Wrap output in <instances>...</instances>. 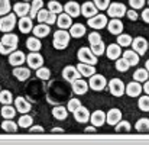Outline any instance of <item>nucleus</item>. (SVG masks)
<instances>
[{
    "instance_id": "obj_1",
    "label": "nucleus",
    "mask_w": 149,
    "mask_h": 145,
    "mask_svg": "<svg viewBox=\"0 0 149 145\" xmlns=\"http://www.w3.org/2000/svg\"><path fill=\"white\" fill-rule=\"evenodd\" d=\"M17 44H19L17 35H15V34H12V32L4 34L3 38L0 39V54H1V55H9V54H12L13 51H16Z\"/></svg>"
},
{
    "instance_id": "obj_2",
    "label": "nucleus",
    "mask_w": 149,
    "mask_h": 145,
    "mask_svg": "<svg viewBox=\"0 0 149 145\" xmlns=\"http://www.w3.org/2000/svg\"><path fill=\"white\" fill-rule=\"evenodd\" d=\"M70 39H71V35H70L68 31H65V29H58V31H55V34H54L52 44H54L55 49H64L68 47Z\"/></svg>"
},
{
    "instance_id": "obj_3",
    "label": "nucleus",
    "mask_w": 149,
    "mask_h": 145,
    "mask_svg": "<svg viewBox=\"0 0 149 145\" xmlns=\"http://www.w3.org/2000/svg\"><path fill=\"white\" fill-rule=\"evenodd\" d=\"M77 57H78V61L83 62V64H90V65H96L97 64V57L91 52V49L88 47H81L77 52Z\"/></svg>"
},
{
    "instance_id": "obj_4",
    "label": "nucleus",
    "mask_w": 149,
    "mask_h": 145,
    "mask_svg": "<svg viewBox=\"0 0 149 145\" xmlns=\"http://www.w3.org/2000/svg\"><path fill=\"white\" fill-rule=\"evenodd\" d=\"M126 6L123 4V3H119V1H113V3H110L109 4V7H107V15H109V18H111V19H120V18H123L125 15H126Z\"/></svg>"
},
{
    "instance_id": "obj_5",
    "label": "nucleus",
    "mask_w": 149,
    "mask_h": 145,
    "mask_svg": "<svg viewBox=\"0 0 149 145\" xmlns=\"http://www.w3.org/2000/svg\"><path fill=\"white\" fill-rule=\"evenodd\" d=\"M16 15L15 13H9V15H4L0 18V31L3 34H9L15 29L16 26Z\"/></svg>"
},
{
    "instance_id": "obj_6",
    "label": "nucleus",
    "mask_w": 149,
    "mask_h": 145,
    "mask_svg": "<svg viewBox=\"0 0 149 145\" xmlns=\"http://www.w3.org/2000/svg\"><path fill=\"white\" fill-rule=\"evenodd\" d=\"M88 83V87L91 89V90H94V92H101V90H104L106 89V86H107V80H106V77L104 76H101V74H94V76H91L90 77V81H87Z\"/></svg>"
},
{
    "instance_id": "obj_7",
    "label": "nucleus",
    "mask_w": 149,
    "mask_h": 145,
    "mask_svg": "<svg viewBox=\"0 0 149 145\" xmlns=\"http://www.w3.org/2000/svg\"><path fill=\"white\" fill-rule=\"evenodd\" d=\"M26 64L29 65V68L38 70V68L44 67V57L39 52H29L26 55Z\"/></svg>"
},
{
    "instance_id": "obj_8",
    "label": "nucleus",
    "mask_w": 149,
    "mask_h": 145,
    "mask_svg": "<svg viewBox=\"0 0 149 145\" xmlns=\"http://www.w3.org/2000/svg\"><path fill=\"white\" fill-rule=\"evenodd\" d=\"M107 86H109V90H110V93L113 96L120 97L125 95V83L120 78H111L107 83Z\"/></svg>"
},
{
    "instance_id": "obj_9",
    "label": "nucleus",
    "mask_w": 149,
    "mask_h": 145,
    "mask_svg": "<svg viewBox=\"0 0 149 145\" xmlns=\"http://www.w3.org/2000/svg\"><path fill=\"white\" fill-rule=\"evenodd\" d=\"M107 22H109V19L103 13H97L96 16L87 19V25L93 29H103L104 26H107Z\"/></svg>"
},
{
    "instance_id": "obj_10",
    "label": "nucleus",
    "mask_w": 149,
    "mask_h": 145,
    "mask_svg": "<svg viewBox=\"0 0 149 145\" xmlns=\"http://www.w3.org/2000/svg\"><path fill=\"white\" fill-rule=\"evenodd\" d=\"M132 48L138 55H143L148 49V41L143 36H136L132 41Z\"/></svg>"
},
{
    "instance_id": "obj_11",
    "label": "nucleus",
    "mask_w": 149,
    "mask_h": 145,
    "mask_svg": "<svg viewBox=\"0 0 149 145\" xmlns=\"http://www.w3.org/2000/svg\"><path fill=\"white\" fill-rule=\"evenodd\" d=\"M64 13H67L71 18H78L81 15V4H78L74 0L67 1V4L64 6Z\"/></svg>"
},
{
    "instance_id": "obj_12",
    "label": "nucleus",
    "mask_w": 149,
    "mask_h": 145,
    "mask_svg": "<svg viewBox=\"0 0 149 145\" xmlns=\"http://www.w3.org/2000/svg\"><path fill=\"white\" fill-rule=\"evenodd\" d=\"M62 77H64V80H67V81L72 83V81L78 80L81 76H80V73H78L77 67L67 65V67H64V68H62Z\"/></svg>"
},
{
    "instance_id": "obj_13",
    "label": "nucleus",
    "mask_w": 149,
    "mask_h": 145,
    "mask_svg": "<svg viewBox=\"0 0 149 145\" xmlns=\"http://www.w3.org/2000/svg\"><path fill=\"white\" fill-rule=\"evenodd\" d=\"M26 61V55L22 51H13L12 54H9V64L12 67H20L22 64H25Z\"/></svg>"
},
{
    "instance_id": "obj_14",
    "label": "nucleus",
    "mask_w": 149,
    "mask_h": 145,
    "mask_svg": "<svg viewBox=\"0 0 149 145\" xmlns=\"http://www.w3.org/2000/svg\"><path fill=\"white\" fill-rule=\"evenodd\" d=\"M71 87H72V92L77 95V96H83V95H86L87 92H88V83L86 81V80H83V78H78V80H75V81H72L71 83Z\"/></svg>"
},
{
    "instance_id": "obj_15",
    "label": "nucleus",
    "mask_w": 149,
    "mask_h": 145,
    "mask_svg": "<svg viewBox=\"0 0 149 145\" xmlns=\"http://www.w3.org/2000/svg\"><path fill=\"white\" fill-rule=\"evenodd\" d=\"M142 92H143V90H142V84L138 83V81H130V83H127L126 87H125V93L129 97H139Z\"/></svg>"
},
{
    "instance_id": "obj_16",
    "label": "nucleus",
    "mask_w": 149,
    "mask_h": 145,
    "mask_svg": "<svg viewBox=\"0 0 149 145\" xmlns=\"http://www.w3.org/2000/svg\"><path fill=\"white\" fill-rule=\"evenodd\" d=\"M72 115H74V119L78 122V123H86V122H88L90 120V110L86 107V106H80L75 112H72Z\"/></svg>"
},
{
    "instance_id": "obj_17",
    "label": "nucleus",
    "mask_w": 149,
    "mask_h": 145,
    "mask_svg": "<svg viewBox=\"0 0 149 145\" xmlns=\"http://www.w3.org/2000/svg\"><path fill=\"white\" fill-rule=\"evenodd\" d=\"M122 120V112L117 109V107H113L110 109L107 113H106V122L111 126H116L119 122Z\"/></svg>"
},
{
    "instance_id": "obj_18",
    "label": "nucleus",
    "mask_w": 149,
    "mask_h": 145,
    "mask_svg": "<svg viewBox=\"0 0 149 145\" xmlns=\"http://www.w3.org/2000/svg\"><path fill=\"white\" fill-rule=\"evenodd\" d=\"M90 123L94 126V128H100L106 123V113L103 110H94L91 115H90Z\"/></svg>"
},
{
    "instance_id": "obj_19",
    "label": "nucleus",
    "mask_w": 149,
    "mask_h": 145,
    "mask_svg": "<svg viewBox=\"0 0 149 145\" xmlns=\"http://www.w3.org/2000/svg\"><path fill=\"white\" fill-rule=\"evenodd\" d=\"M15 109H16V112L25 115V113H28L31 110V103L23 96H17L15 99Z\"/></svg>"
},
{
    "instance_id": "obj_20",
    "label": "nucleus",
    "mask_w": 149,
    "mask_h": 145,
    "mask_svg": "<svg viewBox=\"0 0 149 145\" xmlns=\"http://www.w3.org/2000/svg\"><path fill=\"white\" fill-rule=\"evenodd\" d=\"M97 12H99V9L94 6L93 1H84V3L81 4V15H83L84 18H87V19L96 16Z\"/></svg>"
},
{
    "instance_id": "obj_21",
    "label": "nucleus",
    "mask_w": 149,
    "mask_h": 145,
    "mask_svg": "<svg viewBox=\"0 0 149 145\" xmlns=\"http://www.w3.org/2000/svg\"><path fill=\"white\" fill-rule=\"evenodd\" d=\"M106 55H107V58L109 60H119L120 57H122V47H119L117 44H110V45H107L106 47V52H104Z\"/></svg>"
},
{
    "instance_id": "obj_22",
    "label": "nucleus",
    "mask_w": 149,
    "mask_h": 145,
    "mask_svg": "<svg viewBox=\"0 0 149 145\" xmlns=\"http://www.w3.org/2000/svg\"><path fill=\"white\" fill-rule=\"evenodd\" d=\"M56 25H58V28L59 29H70L71 28V25H72V18L71 16H68L67 13H59L58 16H56Z\"/></svg>"
},
{
    "instance_id": "obj_23",
    "label": "nucleus",
    "mask_w": 149,
    "mask_h": 145,
    "mask_svg": "<svg viewBox=\"0 0 149 145\" xmlns=\"http://www.w3.org/2000/svg\"><path fill=\"white\" fill-rule=\"evenodd\" d=\"M107 29L113 35H120L123 34V23L120 19H111L107 22Z\"/></svg>"
},
{
    "instance_id": "obj_24",
    "label": "nucleus",
    "mask_w": 149,
    "mask_h": 145,
    "mask_svg": "<svg viewBox=\"0 0 149 145\" xmlns=\"http://www.w3.org/2000/svg\"><path fill=\"white\" fill-rule=\"evenodd\" d=\"M13 76L16 80L19 81H26L29 77H31V68H26V67H15L13 68Z\"/></svg>"
},
{
    "instance_id": "obj_25",
    "label": "nucleus",
    "mask_w": 149,
    "mask_h": 145,
    "mask_svg": "<svg viewBox=\"0 0 149 145\" xmlns=\"http://www.w3.org/2000/svg\"><path fill=\"white\" fill-rule=\"evenodd\" d=\"M32 32H33V35L36 38H45V36L49 35L51 28H49V25H47V23H38L36 26H33Z\"/></svg>"
},
{
    "instance_id": "obj_26",
    "label": "nucleus",
    "mask_w": 149,
    "mask_h": 145,
    "mask_svg": "<svg viewBox=\"0 0 149 145\" xmlns=\"http://www.w3.org/2000/svg\"><path fill=\"white\" fill-rule=\"evenodd\" d=\"M13 10H15V15H16V16L23 18V16H26V15L29 13L31 4H29L28 1H19V3H16V4L13 6Z\"/></svg>"
},
{
    "instance_id": "obj_27",
    "label": "nucleus",
    "mask_w": 149,
    "mask_h": 145,
    "mask_svg": "<svg viewBox=\"0 0 149 145\" xmlns=\"http://www.w3.org/2000/svg\"><path fill=\"white\" fill-rule=\"evenodd\" d=\"M17 26H19V29H20V32H22V34H29V32H32V29H33L32 19H31V18H28V16L20 18V20L17 22Z\"/></svg>"
},
{
    "instance_id": "obj_28",
    "label": "nucleus",
    "mask_w": 149,
    "mask_h": 145,
    "mask_svg": "<svg viewBox=\"0 0 149 145\" xmlns=\"http://www.w3.org/2000/svg\"><path fill=\"white\" fill-rule=\"evenodd\" d=\"M77 70H78L80 76L88 77V78L96 74V67H94V65H90V64H83V62H80V64L77 65Z\"/></svg>"
},
{
    "instance_id": "obj_29",
    "label": "nucleus",
    "mask_w": 149,
    "mask_h": 145,
    "mask_svg": "<svg viewBox=\"0 0 149 145\" xmlns=\"http://www.w3.org/2000/svg\"><path fill=\"white\" fill-rule=\"evenodd\" d=\"M122 57L127 61V64H129L130 67L139 64V55H138L133 49H126L125 52H122Z\"/></svg>"
},
{
    "instance_id": "obj_30",
    "label": "nucleus",
    "mask_w": 149,
    "mask_h": 145,
    "mask_svg": "<svg viewBox=\"0 0 149 145\" xmlns=\"http://www.w3.org/2000/svg\"><path fill=\"white\" fill-rule=\"evenodd\" d=\"M86 26L83 23H72L71 28H70V35L72 38H81L86 35Z\"/></svg>"
},
{
    "instance_id": "obj_31",
    "label": "nucleus",
    "mask_w": 149,
    "mask_h": 145,
    "mask_svg": "<svg viewBox=\"0 0 149 145\" xmlns=\"http://www.w3.org/2000/svg\"><path fill=\"white\" fill-rule=\"evenodd\" d=\"M26 48L29 49L31 52H38L39 49L42 48V42L36 36H29L26 39Z\"/></svg>"
},
{
    "instance_id": "obj_32",
    "label": "nucleus",
    "mask_w": 149,
    "mask_h": 145,
    "mask_svg": "<svg viewBox=\"0 0 149 145\" xmlns=\"http://www.w3.org/2000/svg\"><path fill=\"white\" fill-rule=\"evenodd\" d=\"M52 116L56 120H65L68 118V110H67L65 106H55L52 109Z\"/></svg>"
},
{
    "instance_id": "obj_33",
    "label": "nucleus",
    "mask_w": 149,
    "mask_h": 145,
    "mask_svg": "<svg viewBox=\"0 0 149 145\" xmlns=\"http://www.w3.org/2000/svg\"><path fill=\"white\" fill-rule=\"evenodd\" d=\"M17 128H19L17 126V122H13L12 119H4L1 122V129L4 132H7V134H16Z\"/></svg>"
},
{
    "instance_id": "obj_34",
    "label": "nucleus",
    "mask_w": 149,
    "mask_h": 145,
    "mask_svg": "<svg viewBox=\"0 0 149 145\" xmlns=\"http://www.w3.org/2000/svg\"><path fill=\"white\" fill-rule=\"evenodd\" d=\"M135 129H136V132H139V134H148L149 132V119L148 118H141V119L136 122Z\"/></svg>"
},
{
    "instance_id": "obj_35",
    "label": "nucleus",
    "mask_w": 149,
    "mask_h": 145,
    "mask_svg": "<svg viewBox=\"0 0 149 145\" xmlns=\"http://www.w3.org/2000/svg\"><path fill=\"white\" fill-rule=\"evenodd\" d=\"M149 80V73L145 68H138L135 73H133V81H138V83H145Z\"/></svg>"
},
{
    "instance_id": "obj_36",
    "label": "nucleus",
    "mask_w": 149,
    "mask_h": 145,
    "mask_svg": "<svg viewBox=\"0 0 149 145\" xmlns=\"http://www.w3.org/2000/svg\"><path fill=\"white\" fill-rule=\"evenodd\" d=\"M44 9V0H32V4H31V10H29V18L33 19L36 18L38 12Z\"/></svg>"
},
{
    "instance_id": "obj_37",
    "label": "nucleus",
    "mask_w": 149,
    "mask_h": 145,
    "mask_svg": "<svg viewBox=\"0 0 149 145\" xmlns=\"http://www.w3.org/2000/svg\"><path fill=\"white\" fill-rule=\"evenodd\" d=\"M32 123H33V118H32L31 115H28V113L22 115V116L19 118V120H17V126H20V128H23V129L31 128Z\"/></svg>"
},
{
    "instance_id": "obj_38",
    "label": "nucleus",
    "mask_w": 149,
    "mask_h": 145,
    "mask_svg": "<svg viewBox=\"0 0 149 145\" xmlns=\"http://www.w3.org/2000/svg\"><path fill=\"white\" fill-rule=\"evenodd\" d=\"M48 10L51 13H55L58 16L59 13L64 12V6L59 1H56V0H51V1H48Z\"/></svg>"
},
{
    "instance_id": "obj_39",
    "label": "nucleus",
    "mask_w": 149,
    "mask_h": 145,
    "mask_svg": "<svg viewBox=\"0 0 149 145\" xmlns=\"http://www.w3.org/2000/svg\"><path fill=\"white\" fill-rule=\"evenodd\" d=\"M132 41H133V38L129 34L117 35V45L119 47H129V45H132Z\"/></svg>"
},
{
    "instance_id": "obj_40",
    "label": "nucleus",
    "mask_w": 149,
    "mask_h": 145,
    "mask_svg": "<svg viewBox=\"0 0 149 145\" xmlns=\"http://www.w3.org/2000/svg\"><path fill=\"white\" fill-rule=\"evenodd\" d=\"M0 113H1L3 119H13L15 115H16V109H15L13 106L7 104V106H3V107H1Z\"/></svg>"
},
{
    "instance_id": "obj_41",
    "label": "nucleus",
    "mask_w": 149,
    "mask_h": 145,
    "mask_svg": "<svg viewBox=\"0 0 149 145\" xmlns=\"http://www.w3.org/2000/svg\"><path fill=\"white\" fill-rule=\"evenodd\" d=\"M13 100H15V99H13L12 92H9V90H1V92H0V103H1L3 106L12 104Z\"/></svg>"
},
{
    "instance_id": "obj_42",
    "label": "nucleus",
    "mask_w": 149,
    "mask_h": 145,
    "mask_svg": "<svg viewBox=\"0 0 149 145\" xmlns=\"http://www.w3.org/2000/svg\"><path fill=\"white\" fill-rule=\"evenodd\" d=\"M130 129H132V125L127 120H120L116 125V132L117 134H127V132H130Z\"/></svg>"
},
{
    "instance_id": "obj_43",
    "label": "nucleus",
    "mask_w": 149,
    "mask_h": 145,
    "mask_svg": "<svg viewBox=\"0 0 149 145\" xmlns=\"http://www.w3.org/2000/svg\"><path fill=\"white\" fill-rule=\"evenodd\" d=\"M90 49H91V52H93L96 57H100V55H103V54L106 52V45H104L103 41H100V42H97V44L90 45Z\"/></svg>"
},
{
    "instance_id": "obj_44",
    "label": "nucleus",
    "mask_w": 149,
    "mask_h": 145,
    "mask_svg": "<svg viewBox=\"0 0 149 145\" xmlns=\"http://www.w3.org/2000/svg\"><path fill=\"white\" fill-rule=\"evenodd\" d=\"M114 67H116V70H117V71H120V73H126V71L130 68V65L127 64V61H126L123 57H120L119 60H116Z\"/></svg>"
},
{
    "instance_id": "obj_45",
    "label": "nucleus",
    "mask_w": 149,
    "mask_h": 145,
    "mask_svg": "<svg viewBox=\"0 0 149 145\" xmlns=\"http://www.w3.org/2000/svg\"><path fill=\"white\" fill-rule=\"evenodd\" d=\"M36 77L39 78V80H49L51 78V70L48 67H41V68H38L36 70Z\"/></svg>"
},
{
    "instance_id": "obj_46",
    "label": "nucleus",
    "mask_w": 149,
    "mask_h": 145,
    "mask_svg": "<svg viewBox=\"0 0 149 145\" xmlns=\"http://www.w3.org/2000/svg\"><path fill=\"white\" fill-rule=\"evenodd\" d=\"M138 106L142 112H149V96L145 95V96H139V100H138Z\"/></svg>"
},
{
    "instance_id": "obj_47",
    "label": "nucleus",
    "mask_w": 149,
    "mask_h": 145,
    "mask_svg": "<svg viewBox=\"0 0 149 145\" xmlns=\"http://www.w3.org/2000/svg\"><path fill=\"white\" fill-rule=\"evenodd\" d=\"M10 9H12L10 0H0V16L9 15L10 13Z\"/></svg>"
},
{
    "instance_id": "obj_48",
    "label": "nucleus",
    "mask_w": 149,
    "mask_h": 145,
    "mask_svg": "<svg viewBox=\"0 0 149 145\" xmlns=\"http://www.w3.org/2000/svg\"><path fill=\"white\" fill-rule=\"evenodd\" d=\"M80 106H81L80 99H70V102L67 103V110L68 112H75Z\"/></svg>"
},
{
    "instance_id": "obj_49",
    "label": "nucleus",
    "mask_w": 149,
    "mask_h": 145,
    "mask_svg": "<svg viewBox=\"0 0 149 145\" xmlns=\"http://www.w3.org/2000/svg\"><path fill=\"white\" fill-rule=\"evenodd\" d=\"M48 16H49V10L48 9H41L38 12V15H36V19L39 20V23H45L47 19H48Z\"/></svg>"
},
{
    "instance_id": "obj_50",
    "label": "nucleus",
    "mask_w": 149,
    "mask_h": 145,
    "mask_svg": "<svg viewBox=\"0 0 149 145\" xmlns=\"http://www.w3.org/2000/svg\"><path fill=\"white\" fill-rule=\"evenodd\" d=\"M93 3L99 10H107V7L110 4V0H93Z\"/></svg>"
},
{
    "instance_id": "obj_51",
    "label": "nucleus",
    "mask_w": 149,
    "mask_h": 145,
    "mask_svg": "<svg viewBox=\"0 0 149 145\" xmlns=\"http://www.w3.org/2000/svg\"><path fill=\"white\" fill-rule=\"evenodd\" d=\"M88 41H90V45H93V44H97L101 41V35H100L97 31H94V32H90L88 34Z\"/></svg>"
},
{
    "instance_id": "obj_52",
    "label": "nucleus",
    "mask_w": 149,
    "mask_h": 145,
    "mask_svg": "<svg viewBox=\"0 0 149 145\" xmlns=\"http://www.w3.org/2000/svg\"><path fill=\"white\" fill-rule=\"evenodd\" d=\"M129 6H132L133 10L143 9V6H145V0H129Z\"/></svg>"
},
{
    "instance_id": "obj_53",
    "label": "nucleus",
    "mask_w": 149,
    "mask_h": 145,
    "mask_svg": "<svg viewBox=\"0 0 149 145\" xmlns=\"http://www.w3.org/2000/svg\"><path fill=\"white\" fill-rule=\"evenodd\" d=\"M126 16H127L130 20H136V19L139 18V15H138V10H133V9H130V10H126Z\"/></svg>"
},
{
    "instance_id": "obj_54",
    "label": "nucleus",
    "mask_w": 149,
    "mask_h": 145,
    "mask_svg": "<svg viewBox=\"0 0 149 145\" xmlns=\"http://www.w3.org/2000/svg\"><path fill=\"white\" fill-rule=\"evenodd\" d=\"M29 131H31V134H44L45 132V129L42 126H31Z\"/></svg>"
},
{
    "instance_id": "obj_55",
    "label": "nucleus",
    "mask_w": 149,
    "mask_h": 145,
    "mask_svg": "<svg viewBox=\"0 0 149 145\" xmlns=\"http://www.w3.org/2000/svg\"><path fill=\"white\" fill-rule=\"evenodd\" d=\"M142 19H143L145 23H149V7L148 9H143V12H142Z\"/></svg>"
},
{
    "instance_id": "obj_56",
    "label": "nucleus",
    "mask_w": 149,
    "mask_h": 145,
    "mask_svg": "<svg viewBox=\"0 0 149 145\" xmlns=\"http://www.w3.org/2000/svg\"><path fill=\"white\" fill-rule=\"evenodd\" d=\"M96 129H97V128H94V126L91 125V126H87V128L84 129V132H86V134H96Z\"/></svg>"
},
{
    "instance_id": "obj_57",
    "label": "nucleus",
    "mask_w": 149,
    "mask_h": 145,
    "mask_svg": "<svg viewBox=\"0 0 149 145\" xmlns=\"http://www.w3.org/2000/svg\"><path fill=\"white\" fill-rule=\"evenodd\" d=\"M142 90L145 92V95H148V96H149V80L143 83V86H142Z\"/></svg>"
},
{
    "instance_id": "obj_58",
    "label": "nucleus",
    "mask_w": 149,
    "mask_h": 145,
    "mask_svg": "<svg viewBox=\"0 0 149 145\" xmlns=\"http://www.w3.org/2000/svg\"><path fill=\"white\" fill-rule=\"evenodd\" d=\"M51 132H52V134H55V132H61V134H62V132H64V129H62V128H52V129H51Z\"/></svg>"
},
{
    "instance_id": "obj_59",
    "label": "nucleus",
    "mask_w": 149,
    "mask_h": 145,
    "mask_svg": "<svg viewBox=\"0 0 149 145\" xmlns=\"http://www.w3.org/2000/svg\"><path fill=\"white\" fill-rule=\"evenodd\" d=\"M145 70L149 73V60H146V62H145Z\"/></svg>"
},
{
    "instance_id": "obj_60",
    "label": "nucleus",
    "mask_w": 149,
    "mask_h": 145,
    "mask_svg": "<svg viewBox=\"0 0 149 145\" xmlns=\"http://www.w3.org/2000/svg\"><path fill=\"white\" fill-rule=\"evenodd\" d=\"M23 1H29V0H23Z\"/></svg>"
},
{
    "instance_id": "obj_61",
    "label": "nucleus",
    "mask_w": 149,
    "mask_h": 145,
    "mask_svg": "<svg viewBox=\"0 0 149 145\" xmlns=\"http://www.w3.org/2000/svg\"><path fill=\"white\" fill-rule=\"evenodd\" d=\"M148 49H149V42H148Z\"/></svg>"
},
{
    "instance_id": "obj_62",
    "label": "nucleus",
    "mask_w": 149,
    "mask_h": 145,
    "mask_svg": "<svg viewBox=\"0 0 149 145\" xmlns=\"http://www.w3.org/2000/svg\"><path fill=\"white\" fill-rule=\"evenodd\" d=\"M0 92H1V87H0Z\"/></svg>"
},
{
    "instance_id": "obj_63",
    "label": "nucleus",
    "mask_w": 149,
    "mask_h": 145,
    "mask_svg": "<svg viewBox=\"0 0 149 145\" xmlns=\"http://www.w3.org/2000/svg\"><path fill=\"white\" fill-rule=\"evenodd\" d=\"M148 4H149V0H148Z\"/></svg>"
}]
</instances>
